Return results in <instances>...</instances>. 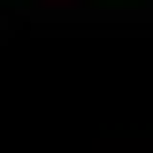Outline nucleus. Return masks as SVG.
I'll use <instances>...</instances> for the list:
<instances>
[]
</instances>
